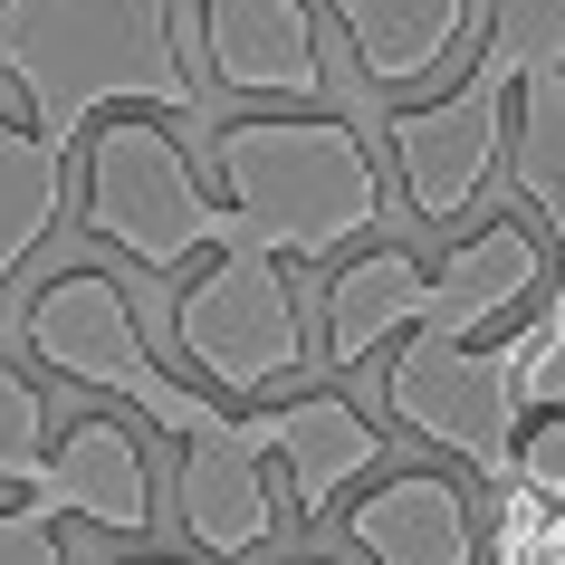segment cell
Segmentation results:
<instances>
[{"label": "cell", "mask_w": 565, "mask_h": 565, "mask_svg": "<svg viewBox=\"0 0 565 565\" xmlns=\"http://www.w3.org/2000/svg\"><path fill=\"white\" fill-rule=\"evenodd\" d=\"M508 106H518V58L489 30L470 77L441 106H393L384 116V153L403 163V192H413L422 221H470L489 202V182L508 173Z\"/></svg>", "instance_id": "cell-8"}, {"label": "cell", "mask_w": 565, "mask_h": 565, "mask_svg": "<svg viewBox=\"0 0 565 565\" xmlns=\"http://www.w3.org/2000/svg\"><path fill=\"white\" fill-rule=\"evenodd\" d=\"M211 163L268 259H335L384 221L374 153L345 116H239L211 135Z\"/></svg>", "instance_id": "cell-3"}, {"label": "cell", "mask_w": 565, "mask_h": 565, "mask_svg": "<svg viewBox=\"0 0 565 565\" xmlns=\"http://www.w3.org/2000/svg\"><path fill=\"white\" fill-rule=\"evenodd\" d=\"M335 20L355 39L364 87H413L441 77V58L470 39V0H335Z\"/></svg>", "instance_id": "cell-14"}, {"label": "cell", "mask_w": 565, "mask_h": 565, "mask_svg": "<svg viewBox=\"0 0 565 565\" xmlns=\"http://www.w3.org/2000/svg\"><path fill=\"white\" fill-rule=\"evenodd\" d=\"M518 489L546 499V508H565V413H546L527 441H518Z\"/></svg>", "instance_id": "cell-19"}, {"label": "cell", "mask_w": 565, "mask_h": 565, "mask_svg": "<svg viewBox=\"0 0 565 565\" xmlns=\"http://www.w3.org/2000/svg\"><path fill=\"white\" fill-rule=\"evenodd\" d=\"M384 403L403 431L441 441L450 460H470L489 489H518V345H460V335H403V355L384 374Z\"/></svg>", "instance_id": "cell-7"}, {"label": "cell", "mask_w": 565, "mask_h": 565, "mask_svg": "<svg viewBox=\"0 0 565 565\" xmlns=\"http://www.w3.org/2000/svg\"><path fill=\"white\" fill-rule=\"evenodd\" d=\"M345 536L374 565H479V518L460 499V479L441 470H403L384 489H364L345 508Z\"/></svg>", "instance_id": "cell-12"}, {"label": "cell", "mask_w": 565, "mask_h": 565, "mask_svg": "<svg viewBox=\"0 0 565 565\" xmlns=\"http://www.w3.org/2000/svg\"><path fill=\"white\" fill-rule=\"evenodd\" d=\"M30 355L49 364L58 384L135 403V413H145L153 431H173V441H211V431L231 422L221 403H202L192 384H173V374L153 364V345L135 335V307H125V288L106 268H67V278H49L30 298Z\"/></svg>", "instance_id": "cell-6"}, {"label": "cell", "mask_w": 565, "mask_h": 565, "mask_svg": "<svg viewBox=\"0 0 565 565\" xmlns=\"http://www.w3.org/2000/svg\"><path fill=\"white\" fill-rule=\"evenodd\" d=\"M268 460L288 470V508H298V518H327L335 489L384 460V431H374L345 393H298V403H268V413H249V422L231 413L211 441H182V536H192L211 565L259 556L268 536H278Z\"/></svg>", "instance_id": "cell-2"}, {"label": "cell", "mask_w": 565, "mask_h": 565, "mask_svg": "<svg viewBox=\"0 0 565 565\" xmlns=\"http://www.w3.org/2000/svg\"><path fill=\"white\" fill-rule=\"evenodd\" d=\"M211 49V87L231 96H327V49H317V10L307 0H192Z\"/></svg>", "instance_id": "cell-11"}, {"label": "cell", "mask_w": 565, "mask_h": 565, "mask_svg": "<svg viewBox=\"0 0 565 565\" xmlns=\"http://www.w3.org/2000/svg\"><path fill=\"white\" fill-rule=\"evenodd\" d=\"M536 278H546V239L518 211L470 231L441 259V278H422L403 249H364L355 268H335V288H327V364H364L393 335H460L470 345L518 298H536Z\"/></svg>", "instance_id": "cell-4"}, {"label": "cell", "mask_w": 565, "mask_h": 565, "mask_svg": "<svg viewBox=\"0 0 565 565\" xmlns=\"http://www.w3.org/2000/svg\"><path fill=\"white\" fill-rule=\"evenodd\" d=\"M77 221H87L106 249H125L135 268H182L192 249H249V221L231 202H211L192 153L173 145V125L153 116H106L87 135V192H77Z\"/></svg>", "instance_id": "cell-5"}, {"label": "cell", "mask_w": 565, "mask_h": 565, "mask_svg": "<svg viewBox=\"0 0 565 565\" xmlns=\"http://www.w3.org/2000/svg\"><path fill=\"white\" fill-rule=\"evenodd\" d=\"M0 565H67V536H58V508H0Z\"/></svg>", "instance_id": "cell-18"}, {"label": "cell", "mask_w": 565, "mask_h": 565, "mask_svg": "<svg viewBox=\"0 0 565 565\" xmlns=\"http://www.w3.org/2000/svg\"><path fill=\"white\" fill-rule=\"evenodd\" d=\"M58 470V450H49V413H39V384L20 364H0V489H20L39 499Z\"/></svg>", "instance_id": "cell-16"}, {"label": "cell", "mask_w": 565, "mask_h": 565, "mask_svg": "<svg viewBox=\"0 0 565 565\" xmlns=\"http://www.w3.org/2000/svg\"><path fill=\"white\" fill-rule=\"evenodd\" d=\"M39 508L87 518V527H106V536H145V527H153V470H145V441H135L125 422H106V413L67 422L58 470H49Z\"/></svg>", "instance_id": "cell-13"}, {"label": "cell", "mask_w": 565, "mask_h": 565, "mask_svg": "<svg viewBox=\"0 0 565 565\" xmlns=\"http://www.w3.org/2000/svg\"><path fill=\"white\" fill-rule=\"evenodd\" d=\"M489 30L518 58V135L508 182L565 249V0H489Z\"/></svg>", "instance_id": "cell-10"}, {"label": "cell", "mask_w": 565, "mask_h": 565, "mask_svg": "<svg viewBox=\"0 0 565 565\" xmlns=\"http://www.w3.org/2000/svg\"><path fill=\"white\" fill-rule=\"evenodd\" d=\"M508 345H518V393H527V413H565V327L536 317V327L508 335Z\"/></svg>", "instance_id": "cell-17"}, {"label": "cell", "mask_w": 565, "mask_h": 565, "mask_svg": "<svg viewBox=\"0 0 565 565\" xmlns=\"http://www.w3.org/2000/svg\"><path fill=\"white\" fill-rule=\"evenodd\" d=\"M125 565H182V556H125Z\"/></svg>", "instance_id": "cell-20"}, {"label": "cell", "mask_w": 565, "mask_h": 565, "mask_svg": "<svg viewBox=\"0 0 565 565\" xmlns=\"http://www.w3.org/2000/svg\"><path fill=\"white\" fill-rule=\"evenodd\" d=\"M58 211H67V153L30 116L0 106V288L30 268L39 239L58 231Z\"/></svg>", "instance_id": "cell-15"}, {"label": "cell", "mask_w": 565, "mask_h": 565, "mask_svg": "<svg viewBox=\"0 0 565 565\" xmlns=\"http://www.w3.org/2000/svg\"><path fill=\"white\" fill-rule=\"evenodd\" d=\"M0 77H20V116L67 163L106 116H202L173 0H0Z\"/></svg>", "instance_id": "cell-1"}, {"label": "cell", "mask_w": 565, "mask_h": 565, "mask_svg": "<svg viewBox=\"0 0 565 565\" xmlns=\"http://www.w3.org/2000/svg\"><path fill=\"white\" fill-rule=\"evenodd\" d=\"M173 345L221 393H278L307 364V327H298V298H288V268L268 259V249H231L211 278H192L173 298Z\"/></svg>", "instance_id": "cell-9"}]
</instances>
